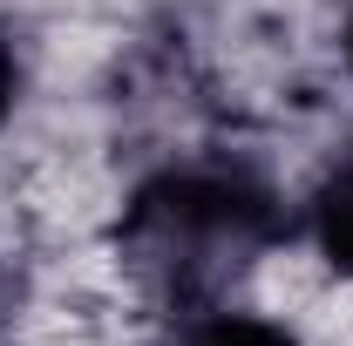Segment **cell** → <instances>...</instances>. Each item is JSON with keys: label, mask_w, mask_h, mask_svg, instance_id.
I'll return each instance as SVG.
<instances>
[{"label": "cell", "mask_w": 353, "mask_h": 346, "mask_svg": "<svg viewBox=\"0 0 353 346\" xmlns=\"http://www.w3.org/2000/svg\"><path fill=\"white\" fill-rule=\"evenodd\" d=\"M272 231L265 197L245 176L224 170H183L150 183L123 217V245L136 252V265L163 285V292H197L218 285L224 272L252 258Z\"/></svg>", "instance_id": "obj_1"}, {"label": "cell", "mask_w": 353, "mask_h": 346, "mask_svg": "<svg viewBox=\"0 0 353 346\" xmlns=\"http://www.w3.org/2000/svg\"><path fill=\"white\" fill-rule=\"evenodd\" d=\"M312 224H319V252L340 265V272H353V156L326 176V190L312 204Z\"/></svg>", "instance_id": "obj_2"}, {"label": "cell", "mask_w": 353, "mask_h": 346, "mask_svg": "<svg viewBox=\"0 0 353 346\" xmlns=\"http://www.w3.org/2000/svg\"><path fill=\"white\" fill-rule=\"evenodd\" d=\"M176 346H292L279 326H265V319H211V326H197V333H183Z\"/></svg>", "instance_id": "obj_3"}, {"label": "cell", "mask_w": 353, "mask_h": 346, "mask_svg": "<svg viewBox=\"0 0 353 346\" xmlns=\"http://www.w3.org/2000/svg\"><path fill=\"white\" fill-rule=\"evenodd\" d=\"M14 109V48H7V34H0V116Z\"/></svg>", "instance_id": "obj_4"}, {"label": "cell", "mask_w": 353, "mask_h": 346, "mask_svg": "<svg viewBox=\"0 0 353 346\" xmlns=\"http://www.w3.org/2000/svg\"><path fill=\"white\" fill-rule=\"evenodd\" d=\"M347 54H353V21H347Z\"/></svg>", "instance_id": "obj_5"}]
</instances>
